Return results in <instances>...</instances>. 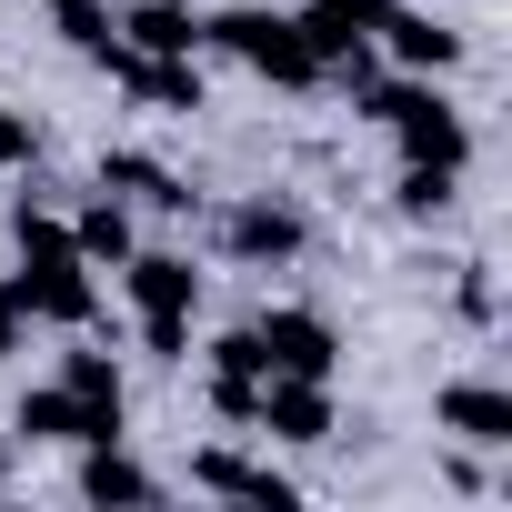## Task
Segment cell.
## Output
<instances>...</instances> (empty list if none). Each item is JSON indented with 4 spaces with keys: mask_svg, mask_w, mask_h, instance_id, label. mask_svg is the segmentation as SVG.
Returning a JSON list of instances; mask_svg holds the SVG:
<instances>
[{
    "mask_svg": "<svg viewBox=\"0 0 512 512\" xmlns=\"http://www.w3.org/2000/svg\"><path fill=\"white\" fill-rule=\"evenodd\" d=\"M11 302H21L31 322H71V332L101 312L91 262L71 251V221H51V211H31V201H21V272H11Z\"/></svg>",
    "mask_w": 512,
    "mask_h": 512,
    "instance_id": "cell-1",
    "label": "cell"
},
{
    "mask_svg": "<svg viewBox=\"0 0 512 512\" xmlns=\"http://www.w3.org/2000/svg\"><path fill=\"white\" fill-rule=\"evenodd\" d=\"M201 41H221L241 71H262L282 91H312L322 81V51H312L302 11H221V21H201Z\"/></svg>",
    "mask_w": 512,
    "mask_h": 512,
    "instance_id": "cell-2",
    "label": "cell"
},
{
    "mask_svg": "<svg viewBox=\"0 0 512 512\" xmlns=\"http://www.w3.org/2000/svg\"><path fill=\"white\" fill-rule=\"evenodd\" d=\"M121 282H131L141 342H151L161 362H181V352H191V312H201V272H191V251H131Z\"/></svg>",
    "mask_w": 512,
    "mask_h": 512,
    "instance_id": "cell-3",
    "label": "cell"
},
{
    "mask_svg": "<svg viewBox=\"0 0 512 512\" xmlns=\"http://www.w3.org/2000/svg\"><path fill=\"white\" fill-rule=\"evenodd\" d=\"M251 352H262V372H302V382H332V322L322 312H262L251 322Z\"/></svg>",
    "mask_w": 512,
    "mask_h": 512,
    "instance_id": "cell-4",
    "label": "cell"
},
{
    "mask_svg": "<svg viewBox=\"0 0 512 512\" xmlns=\"http://www.w3.org/2000/svg\"><path fill=\"white\" fill-rule=\"evenodd\" d=\"M221 251H231V262H292V251H302V211L292 201H231L221 211Z\"/></svg>",
    "mask_w": 512,
    "mask_h": 512,
    "instance_id": "cell-5",
    "label": "cell"
},
{
    "mask_svg": "<svg viewBox=\"0 0 512 512\" xmlns=\"http://www.w3.org/2000/svg\"><path fill=\"white\" fill-rule=\"evenodd\" d=\"M191 482H201V492H221V502H262V512H292V502H302V492H292V482H282L272 462H241L231 442L191 452Z\"/></svg>",
    "mask_w": 512,
    "mask_h": 512,
    "instance_id": "cell-6",
    "label": "cell"
},
{
    "mask_svg": "<svg viewBox=\"0 0 512 512\" xmlns=\"http://www.w3.org/2000/svg\"><path fill=\"white\" fill-rule=\"evenodd\" d=\"M251 422H262L272 442H332V392H322V382H302V372H272V382H262V412H251Z\"/></svg>",
    "mask_w": 512,
    "mask_h": 512,
    "instance_id": "cell-7",
    "label": "cell"
},
{
    "mask_svg": "<svg viewBox=\"0 0 512 512\" xmlns=\"http://www.w3.org/2000/svg\"><path fill=\"white\" fill-rule=\"evenodd\" d=\"M432 422L462 432V442H482V452H512V392H502V382H442Z\"/></svg>",
    "mask_w": 512,
    "mask_h": 512,
    "instance_id": "cell-8",
    "label": "cell"
},
{
    "mask_svg": "<svg viewBox=\"0 0 512 512\" xmlns=\"http://www.w3.org/2000/svg\"><path fill=\"white\" fill-rule=\"evenodd\" d=\"M372 41H382L402 71H422V81L462 61V31H452V21H432V11H382V21H372Z\"/></svg>",
    "mask_w": 512,
    "mask_h": 512,
    "instance_id": "cell-9",
    "label": "cell"
},
{
    "mask_svg": "<svg viewBox=\"0 0 512 512\" xmlns=\"http://www.w3.org/2000/svg\"><path fill=\"white\" fill-rule=\"evenodd\" d=\"M262 352H251V332H221L211 342V412L221 422H251V412H262Z\"/></svg>",
    "mask_w": 512,
    "mask_h": 512,
    "instance_id": "cell-10",
    "label": "cell"
},
{
    "mask_svg": "<svg viewBox=\"0 0 512 512\" xmlns=\"http://www.w3.org/2000/svg\"><path fill=\"white\" fill-rule=\"evenodd\" d=\"M81 502H101V512H111V502L141 512V502H161V482H151L121 442H81Z\"/></svg>",
    "mask_w": 512,
    "mask_h": 512,
    "instance_id": "cell-11",
    "label": "cell"
},
{
    "mask_svg": "<svg viewBox=\"0 0 512 512\" xmlns=\"http://www.w3.org/2000/svg\"><path fill=\"white\" fill-rule=\"evenodd\" d=\"M101 191H111V201H141V211H191V191H181L151 151H101Z\"/></svg>",
    "mask_w": 512,
    "mask_h": 512,
    "instance_id": "cell-12",
    "label": "cell"
},
{
    "mask_svg": "<svg viewBox=\"0 0 512 512\" xmlns=\"http://www.w3.org/2000/svg\"><path fill=\"white\" fill-rule=\"evenodd\" d=\"M61 392L101 422V442H121V362H111V352H91V342H81V352L61 362Z\"/></svg>",
    "mask_w": 512,
    "mask_h": 512,
    "instance_id": "cell-13",
    "label": "cell"
},
{
    "mask_svg": "<svg viewBox=\"0 0 512 512\" xmlns=\"http://www.w3.org/2000/svg\"><path fill=\"white\" fill-rule=\"evenodd\" d=\"M11 432H21V442H101V422H91L61 382H31L21 412H11Z\"/></svg>",
    "mask_w": 512,
    "mask_h": 512,
    "instance_id": "cell-14",
    "label": "cell"
},
{
    "mask_svg": "<svg viewBox=\"0 0 512 512\" xmlns=\"http://www.w3.org/2000/svg\"><path fill=\"white\" fill-rule=\"evenodd\" d=\"M382 11H392V0H302V31H312V51H322V71H332L342 51H362Z\"/></svg>",
    "mask_w": 512,
    "mask_h": 512,
    "instance_id": "cell-15",
    "label": "cell"
},
{
    "mask_svg": "<svg viewBox=\"0 0 512 512\" xmlns=\"http://www.w3.org/2000/svg\"><path fill=\"white\" fill-rule=\"evenodd\" d=\"M121 31H131V51H151V61H191V51H201V21L181 11V0H131Z\"/></svg>",
    "mask_w": 512,
    "mask_h": 512,
    "instance_id": "cell-16",
    "label": "cell"
},
{
    "mask_svg": "<svg viewBox=\"0 0 512 512\" xmlns=\"http://www.w3.org/2000/svg\"><path fill=\"white\" fill-rule=\"evenodd\" d=\"M71 251H81V262H111V272H121L131 251H141V231H131V201H111V191H101V201L71 221Z\"/></svg>",
    "mask_w": 512,
    "mask_h": 512,
    "instance_id": "cell-17",
    "label": "cell"
},
{
    "mask_svg": "<svg viewBox=\"0 0 512 512\" xmlns=\"http://www.w3.org/2000/svg\"><path fill=\"white\" fill-rule=\"evenodd\" d=\"M462 201V171H422V161H402V211L412 221H442Z\"/></svg>",
    "mask_w": 512,
    "mask_h": 512,
    "instance_id": "cell-18",
    "label": "cell"
},
{
    "mask_svg": "<svg viewBox=\"0 0 512 512\" xmlns=\"http://www.w3.org/2000/svg\"><path fill=\"white\" fill-rule=\"evenodd\" d=\"M41 161V131H31V111H0V171H31Z\"/></svg>",
    "mask_w": 512,
    "mask_h": 512,
    "instance_id": "cell-19",
    "label": "cell"
},
{
    "mask_svg": "<svg viewBox=\"0 0 512 512\" xmlns=\"http://www.w3.org/2000/svg\"><path fill=\"white\" fill-rule=\"evenodd\" d=\"M61 41H71V51H101V41H111L101 0H61Z\"/></svg>",
    "mask_w": 512,
    "mask_h": 512,
    "instance_id": "cell-20",
    "label": "cell"
},
{
    "mask_svg": "<svg viewBox=\"0 0 512 512\" xmlns=\"http://www.w3.org/2000/svg\"><path fill=\"white\" fill-rule=\"evenodd\" d=\"M472 322H492V262H462V292H452Z\"/></svg>",
    "mask_w": 512,
    "mask_h": 512,
    "instance_id": "cell-21",
    "label": "cell"
},
{
    "mask_svg": "<svg viewBox=\"0 0 512 512\" xmlns=\"http://www.w3.org/2000/svg\"><path fill=\"white\" fill-rule=\"evenodd\" d=\"M21 332H31V312L11 302V282H0V352H21Z\"/></svg>",
    "mask_w": 512,
    "mask_h": 512,
    "instance_id": "cell-22",
    "label": "cell"
}]
</instances>
